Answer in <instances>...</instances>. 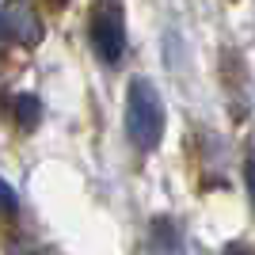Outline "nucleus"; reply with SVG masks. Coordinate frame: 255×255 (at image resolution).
Here are the masks:
<instances>
[{
  "label": "nucleus",
  "instance_id": "obj_1",
  "mask_svg": "<svg viewBox=\"0 0 255 255\" xmlns=\"http://www.w3.org/2000/svg\"><path fill=\"white\" fill-rule=\"evenodd\" d=\"M126 133L133 141V149L152 152L164 137V99H160L156 84L137 76L129 80V96H126Z\"/></svg>",
  "mask_w": 255,
  "mask_h": 255
},
{
  "label": "nucleus",
  "instance_id": "obj_2",
  "mask_svg": "<svg viewBox=\"0 0 255 255\" xmlns=\"http://www.w3.org/2000/svg\"><path fill=\"white\" fill-rule=\"evenodd\" d=\"M92 46L103 61L115 65L126 50V19H122V4L118 0H99L92 11Z\"/></svg>",
  "mask_w": 255,
  "mask_h": 255
},
{
  "label": "nucleus",
  "instance_id": "obj_3",
  "mask_svg": "<svg viewBox=\"0 0 255 255\" xmlns=\"http://www.w3.org/2000/svg\"><path fill=\"white\" fill-rule=\"evenodd\" d=\"M0 38H19V42H34L38 38V19L23 4H8L0 11Z\"/></svg>",
  "mask_w": 255,
  "mask_h": 255
},
{
  "label": "nucleus",
  "instance_id": "obj_4",
  "mask_svg": "<svg viewBox=\"0 0 255 255\" xmlns=\"http://www.w3.org/2000/svg\"><path fill=\"white\" fill-rule=\"evenodd\" d=\"M149 240H152V248H156L160 255H183V233L175 229L171 217H156V221H152Z\"/></svg>",
  "mask_w": 255,
  "mask_h": 255
},
{
  "label": "nucleus",
  "instance_id": "obj_5",
  "mask_svg": "<svg viewBox=\"0 0 255 255\" xmlns=\"http://www.w3.org/2000/svg\"><path fill=\"white\" fill-rule=\"evenodd\" d=\"M15 115H19L23 126L31 129L34 122H38V115H42V107H38V99H34V96H19V103H15Z\"/></svg>",
  "mask_w": 255,
  "mask_h": 255
},
{
  "label": "nucleus",
  "instance_id": "obj_6",
  "mask_svg": "<svg viewBox=\"0 0 255 255\" xmlns=\"http://www.w3.org/2000/svg\"><path fill=\"white\" fill-rule=\"evenodd\" d=\"M15 206H19V198H15V191H11L8 183L0 179V213H11V210H15Z\"/></svg>",
  "mask_w": 255,
  "mask_h": 255
},
{
  "label": "nucleus",
  "instance_id": "obj_7",
  "mask_svg": "<svg viewBox=\"0 0 255 255\" xmlns=\"http://www.w3.org/2000/svg\"><path fill=\"white\" fill-rule=\"evenodd\" d=\"M248 191H252V202H255V160H248Z\"/></svg>",
  "mask_w": 255,
  "mask_h": 255
},
{
  "label": "nucleus",
  "instance_id": "obj_8",
  "mask_svg": "<svg viewBox=\"0 0 255 255\" xmlns=\"http://www.w3.org/2000/svg\"><path fill=\"white\" fill-rule=\"evenodd\" d=\"M229 255H255V252H244V248H236V252H229Z\"/></svg>",
  "mask_w": 255,
  "mask_h": 255
},
{
  "label": "nucleus",
  "instance_id": "obj_9",
  "mask_svg": "<svg viewBox=\"0 0 255 255\" xmlns=\"http://www.w3.org/2000/svg\"><path fill=\"white\" fill-rule=\"evenodd\" d=\"M50 4H57V8H65V4H69V0H50Z\"/></svg>",
  "mask_w": 255,
  "mask_h": 255
}]
</instances>
